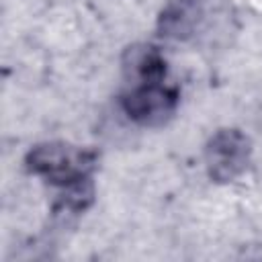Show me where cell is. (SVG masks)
I'll use <instances>...</instances> for the list:
<instances>
[{
  "instance_id": "obj_4",
  "label": "cell",
  "mask_w": 262,
  "mask_h": 262,
  "mask_svg": "<svg viewBox=\"0 0 262 262\" xmlns=\"http://www.w3.org/2000/svg\"><path fill=\"white\" fill-rule=\"evenodd\" d=\"M123 74L127 80H133L135 86L162 82L166 76V59L151 45H131L123 53Z\"/></svg>"
},
{
  "instance_id": "obj_3",
  "label": "cell",
  "mask_w": 262,
  "mask_h": 262,
  "mask_svg": "<svg viewBox=\"0 0 262 262\" xmlns=\"http://www.w3.org/2000/svg\"><path fill=\"white\" fill-rule=\"evenodd\" d=\"M178 98V90L162 82L139 84L123 96V111L131 121L143 127H160L172 119Z\"/></svg>"
},
{
  "instance_id": "obj_2",
  "label": "cell",
  "mask_w": 262,
  "mask_h": 262,
  "mask_svg": "<svg viewBox=\"0 0 262 262\" xmlns=\"http://www.w3.org/2000/svg\"><path fill=\"white\" fill-rule=\"evenodd\" d=\"M252 143L239 129H219L205 145V166L215 182H231L250 164Z\"/></svg>"
},
{
  "instance_id": "obj_5",
  "label": "cell",
  "mask_w": 262,
  "mask_h": 262,
  "mask_svg": "<svg viewBox=\"0 0 262 262\" xmlns=\"http://www.w3.org/2000/svg\"><path fill=\"white\" fill-rule=\"evenodd\" d=\"M199 6L194 0H174L170 2L158 20L160 35L170 39H184L196 25Z\"/></svg>"
},
{
  "instance_id": "obj_1",
  "label": "cell",
  "mask_w": 262,
  "mask_h": 262,
  "mask_svg": "<svg viewBox=\"0 0 262 262\" xmlns=\"http://www.w3.org/2000/svg\"><path fill=\"white\" fill-rule=\"evenodd\" d=\"M96 151L70 145L63 141H47L35 145L27 158L25 166L31 174H37L51 184L70 186L74 182L90 178L96 166Z\"/></svg>"
}]
</instances>
